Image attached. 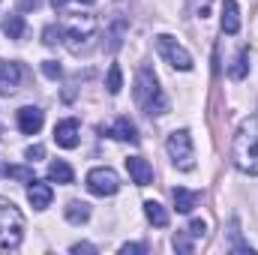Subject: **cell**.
Listing matches in <instances>:
<instances>
[{"instance_id": "obj_27", "label": "cell", "mask_w": 258, "mask_h": 255, "mask_svg": "<svg viewBox=\"0 0 258 255\" xmlns=\"http://www.w3.org/2000/svg\"><path fill=\"white\" fill-rule=\"evenodd\" d=\"M42 72H45L48 78H60L63 69H60V63H54V60H45V63H42Z\"/></svg>"}, {"instance_id": "obj_2", "label": "cell", "mask_w": 258, "mask_h": 255, "mask_svg": "<svg viewBox=\"0 0 258 255\" xmlns=\"http://www.w3.org/2000/svg\"><path fill=\"white\" fill-rule=\"evenodd\" d=\"M231 156L243 174L258 177V117H249L240 123L237 135H234V144H231Z\"/></svg>"}, {"instance_id": "obj_7", "label": "cell", "mask_w": 258, "mask_h": 255, "mask_svg": "<svg viewBox=\"0 0 258 255\" xmlns=\"http://www.w3.org/2000/svg\"><path fill=\"white\" fill-rule=\"evenodd\" d=\"M84 183H87L90 195H99V198L114 195V192L120 189V177H117V171H114V168H108V165L90 168V171H87V177H84Z\"/></svg>"}, {"instance_id": "obj_4", "label": "cell", "mask_w": 258, "mask_h": 255, "mask_svg": "<svg viewBox=\"0 0 258 255\" xmlns=\"http://www.w3.org/2000/svg\"><path fill=\"white\" fill-rule=\"evenodd\" d=\"M24 237V216L12 201L0 198V249H15Z\"/></svg>"}, {"instance_id": "obj_26", "label": "cell", "mask_w": 258, "mask_h": 255, "mask_svg": "<svg viewBox=\"0 0 258 255\" xmlns=\"http://www.w3.org/2000/svg\"><path fill=\"white\" fill-rule=\"evenodd\" d=\"M204 231H207V222H204V219H192L186 234H192V237H204Z\"/></svg>"}, {"instance_id": "obj_21", "label": "cell", "mask_w": 258, "mask_h": 255, "mask_svg": "<svg viewBox=\"0 0 258 255\" xmlns=\"http://www.w3.org/2000/svg\"><path fill=\"white\" fill-rule=\"evenodd\" d=\"M105 87H108V93H111V96H117V93H120V87H123V72H120V66H117V63L108 66Z\"/></svg>"}, {"instance_id": "obj_28", "label": "cell", "mask_w": 258, "mask_h": 255, "mask_svg": "<svg viewBox=\"0 0 258 255\" xmlns=\"http://www.w3.org/2000/svg\"><path fill=\"white\" fill-rule=\"evenodd\" d=\"M42 156H45V147H42V144H30V147H27V159H30V162H36V159H42Z\"/></svg>"}, {"instance_id": "obj_31", "label": "cell", "mask_w": 258, "mask_h": 255, "mask_svg": "<svg viewBox=\"0 0 258 255\" xmlns=\"http://www.w3.org/2000/svg\"><path fill=\"white\" fill-rule=\"evenodd\" d=\"M51 6H57V9H60V6H66V0H51Z\"/></svg>"}, {"instance_id": "obj_16", "label": "cell", "mask_w": 258, "mask_h": 255, "mask_svg": "<svg viewBox=\"0 0 258 255\" xmlns=\"http://www.w3.org/2000/svg\"><path fill=\"white\" fill-rule=\"evenodd\" d=\"M144 216H147V222H153L156 228H165L168 225V210L159 204V201H144Z\"/></svg>"}, {"instance_id": "obj_29", "label": "cell", "mask_w": 258, "mask_h": 255, "mask_svg": "<svg viewBox=\"0 0 258 255\" xmlns=\"http://www.w3.org/2000/svg\"><path fill=\"white\" fill-rule=\"evenodd\" d=\"M72 252H75V255H81V252H96V246H90V243H75V246H72Z\"/></svg>"}, {"instance_id": "obj_12", "label": "cell", "mask_w": 258, "mask_h": 255, "mask_svg": "<svg viewBox=\"0 0 258 255\" xmlns=\"http://www.w3.org/2000/svg\"><path fill=\"white\" fill-rule=\"evenodd\" d=\"M21 81V66L18 63H0V96H12Z\"/></svg>"}, {"instance_id": "obj_17", "label": "cell", "mask_w": 258, "mask_h": 255, "mask_svg": "<svg viewBox=\"0 0 258 255\" xmlns=\"http://www.w3.org/2000/svg\"><path fill=\"white\" fill-rule=\"evenodd\" d=\"M63 213H66V222H72V225H84V222L90 219V204H84V201H69Z\"/></svg>"}, {"instance_id": "obj_5", "label": "cell", "mask_w": 258, "mask_h": 255, "mask_svg": "<svg viewBox=\"0 0 258 255\" xmlns=\"http://www.w3.org/2000/svg\"><path fill=\"white\" fill-rule=\"evenodd\" d=\"M165 147H168V156H171V162H174L180 171H192V168H195L192 135H189L186 129H177V132H171V135H168V141H165Z\"/></svg>"}, {"instance_id": "obj_6", "label": "cell", "mask_w": 258, "mask_h": 255, "mask_svg": "<svg viewBox=\"0 0 258 255\" xmlns=\"http://www.w3.org/2000/svg\"><path fill=\"white\" fill-rule=\"evenodd\" d=\"M156 51H159V57L165 63H171L174 69H180V72H189L192 69V54L174 36H168V33H159L156 36Z\"/></svg>"}, {"instance_id": "obj_24", "label": "cell", "mask_w": 258, "mask_h": 255, "mask_svg": "<svg viewBox=\"0 0 258 255\" xmlns=\"http://www.w3.org/2000/svg\"><path fill=\"white\" fill-rule=\"evenodd\" d=\"M174 249H177V252H183V255H189L195 246H192V240H189L183 231H177V234H174Z\"/></svg>"}, {"instance_id": "obj_8", "label": "cell", "mask_w": 258, "mask_h": 255, "mask_svg": "<svg viewBox=\"0 0 258 255\" xmlns=\"http://www.w3.org/2000/svg\"><path fill=\"white\" fill-rule=\"evenodd\" d=\"M45 123V114L36 108V105H24V108H18V129L24 132V135H36L39 129Z\"/></svg>"}, {"instance_id": "obj_18", "label": "cell", "mask_w": 258, "mask_h": 255, "mask_svg": "<svg viewBox=\"0 0 258 255\" xmlns=\"http://www.w3.org/2000/svg\"><path fill=\"white\" fill-rule=\"evenodd\" d=\"M48 180L51 183H72L75 180V171L69 168V162H63V159H57V162H51L48 165Z\"/></svg>"}, {"instance_id": "obj_25", "label": "cell", "mask_w": 258, "mask_h": 255, "mask_svg": "<svg viewBox=\"0 0 258 255\" xmlns=\"http://www.w3.org/2000/svg\"><path fill=\"white\" fill-rule=\"evenodd\" d=\"M147 252V243H123L120 246V255H141Z\"/></svg>"}, {"instance_id": "obj_15", "label": "cell", "mask_w": 258, "mask_h": 255, "mask_svg": "<svg viewBox=\"0 0 258 255\" xmlns=\"http://www.w3.org/2000/svg\"><path fill=\"white\" fill-rule=\"evenodd\" d=\"M171 198H174L177 213H192L195 204H198V192L183 189V186H174V189H171Z\"/></svg>"}, {"instance_id": "obj_19", "label": "cell", "mask_w": 258, "mask_h": 255, "mask_svg": "<svg viewBox=\"0 0 258 255\" xmlns=\"http://www.w3.org/2000/svg\"><path fill=\"white\" fill-rule=\"evenodd\" d=\"M246 72H249V48H240L237 57H234V63L228 66V75L234 81H240V78H246Z\"/></svg>"}, {"instance_id": "obj_30", "label": "cell", "mask_w": 258, "mask_h": 255, "mask_svg": "<svg viewBox=\"0 0 258 255\" xmlns=\"http://www.w3.org/2000/svg\"><path fill=\"white\" fill-rule=\"evenodd\" d=\"M42 0H21V9H39Z\"/></svg>"}, {"instance_id": "obj_20", "label": "cell", "mask_w": 258, "mask_h": 255, "mask_svg": "<svg viewBox=\"0 0 258 255\" xmlns=\"http://www.w3.org/2000/svg\"><path fill=\"white\" fill-rule=\"evenodd\" d=\"M3 33L9 39H21L24 36V18L21 15H6L3 18Z\"/></svg>"}, {"instance_id": "obj_9", "label": "cell", "mask_w": 258, "mask_h": 255, "mask_svg": "<svg viewBox=\"0 0 258 255\" xmlns=\"http://www.w3.org/2000/svg\"><path fill=\"white\" fill-rule=\"evenodd\" d=\"M126 171H129V177H132L135 186H150V183H153V168H150V162L141 159V156H129Z\"/></svg>"}, {"instance_id": "obj_32", "label": "cell", "mask_w": 258, "mask_h": 255, "mask_svg": "<svg viewBox=\"0 0 258 255\" xmlns=\"http://www.w3.org/2000/svg\"><path fill=\"white\" fill-rule=\"evenodd\" d=\"M81 3H96V0H81Z\"/></svg>"}, {"instance_id": "obj_11", "label": "cell", "mask_w": 258, "mask_h": 255, "mask_svg": "<svg viewBox=\"0 0 258 255\" xmlns=\"http://www.w3.org/2000/svg\"><path fill=\"white\" fill-rule=\"evenodd\" d=\"M78 120L75 117H69V120H60L57 126H54V141H57V147H66V150H72L75 144H78Z\"/></svg>"}, {"instance_id": "obj_23", "label": "cell", "mask_w": 258, "mask_h": 255, "mask_svg": "<svg viewBox=\"0 0 258 255\" xmlns=\"http://www.w3.org/2000/svg\"><path fill=\"white\" fill-rule=\"evenodd\" d=\"M60 36H63V30H60V27H54V24H48V27L42 30V42H45V45H57V42H60Z\"/></svg>"}, {"instance_id": "obj_13", "label": "cell", "mask_w": 258, "mask_h": 255, "mask_svg": "<svg viewBox=\"0 0 258 255\" xmlns=\"http://www.w3.org/2000/svg\"><path fill=\"white\" fill-rule=\"evenodd\" d=\"M237 30H240V6L237 0H225L222 3V33L234 36Z\"/></svg>"}, {"instance_id": "obj_3", "label": "cell", "mask_w": 258, "mask_h": 255, "mask_svg": "<svg viewBox=\"0 0 258 255\" xmlns=\"http://www.w3.org/2000/svg\"><path fill=\"white\" fill-rule=\"evenodd\" d=\"M66 45L72 54H81V51H90L93 48V39H96V18L93 15H69L66 21Z\"/></svg>"}, {"instance_id": "obj_22", "label": "cell", "mask_w": 258, "mask_h": 255, "mask_svg": "<svg viewBox=\"0 0 258 255\" xmlns=\"http://www.w3.org/2000/svg\"><path fill=\"white\" fill-rule=\"evenodd\" d=\"M0 174H6V177H15V180H21V183H30V180H36V177H33V168H24V165H6V168H0Z\"/></svg>"}, {"instance_id": "obj_1", "label": "cell", "mask_w": 258, "mask_h": 255, "mask_svg": "<svg viewBox=\"0 0 258 255\" xmlns=\"http://www.w3.org/2000/svg\"><path fill=\"white\" fill-rule=\"evenodd\" d=\"M132 93H135V102L141 105L144 114L159 117V114L168 111V99H165V93H162V87H159V78H156V72L147 63L135 72V87H132Z\"/></svg>"}, {"instance_id": "obj_10", "label": "cell", "mask_w": 258, "mask_h": 255, "mask_svg": "<svg viewBox=\"0 0 258 255\" xmlns=\"http://www.w3.org/2000/svg\"><path fill=\"white\" fill-rule=\"evenodd\" d=\"M51 198H54V189H51L48 183H42V180H30V186H27V201L33 204V210H45V207H51Z\"/></svg>"}, {"instance_id": "obj_14", "label": "cell", "mask_w": 258, "mask_h": 255, "mask_svg": "<svg viewBox=\"0 0 258 255\" xmlns=\"http://www.w3.org/2000/svg\"><path fill=\"white\" fill-rule=\"evenodd\" d=\"M117 141H129V144H138V129H135V123L129 120V117H117L114 123H111V129H108Z\"/></svg>"}]
</instances>
